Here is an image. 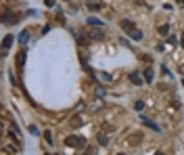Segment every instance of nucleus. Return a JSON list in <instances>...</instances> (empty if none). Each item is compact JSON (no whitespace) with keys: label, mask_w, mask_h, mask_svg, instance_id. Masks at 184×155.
Masks as SVG:
<instances>
[{"label":"nucleus","mask_w":184,"mask_h":155,"mask_svg":"<svg viewBox=\"0 0 184 155\" xmlns=\"http://www.w3.org/2000/svg\"><path fill=\"white\" fill-rule=\"evenodd\" d=\"M119 28L121 29H123V32H128V34H130V32H134V23H132V21H130V19H121V21H119Z\"/></svg>","instance_id":"nucleus-3"},{"label":"nucleus","mask_w":184,"mask_h":155,"mask_svg":"<svg viewBox=\"0 0 184 155\" xmlns=\"http://www.w3.org/2000/svg\"><path fill=\"white\" fill-rule=\"evenodd\" d=\"M90 38H92V40H100V38H103V32H100V29H92Z\"/></svg>","instance_id":"nucleus-13"},{"label":"nucleus","mask_w":184,"mask_h":155,"mask_svg":"<svg viewBox=\"0 0 184 155\" xmlns=\"http://www.w3.org/2000/svg\"><path fill=\"white\" fill-rule=\"evenodd\" d=\"M157 32H159L161 36H167V34H170V25H167V23H165V25H159V29H157Z\"/></svg>","instance_id":"nucleus-16"},{"label":"nucleus","mask_w":184,"mask_h":155,"mask_svg":"<svg viewBox=\"0 0 184 155\" xmlns=\"http://www.w3.org/2000/svg\"><path fill=\"white\" fill-rule=\"evenodd\" d=\"M96 97H105V88H96Z\"/></svg>","instance_id":"nucleus-20"},{"label":"nucleus","mask_w":184,"mask_h":155,"mask_svg":"<svg viewBox=\"0 0 184 155\" xmlns=\"http://www.w3.org/2000/svg\"><path fill=\"white\" fill-rule=\"evenodd\" d=\"M130 80H132V84L134 86H142V78H140V73H132V76H130Z\"/></svg>","instance_id":"nucleus-9"},{"label":"nucleus","mask_w":184,"mask_h":155,"mask_svg":"<svg viewBox=\"0 0 184 155\" xmlns=\"http://www.w3.org/2000/svg\"><path fill=\"white\" fill-rule=\"evenodd\" d=\"M153 78H155V73H153V69H144V80H147V82H153Z\"/></svg>","instance_id":"nucleus-14"},{"label":"nucleus","mask_w":184,"mask_h":155,"mask_svg":"<svg viewBox=\"0 0 184 155\" xmlns=\"http://www.w3.org/2000/svg\"><path fill=\"white\" fill-rule=\"evenodd\" d=\"M136 2H138V4H144V0H136Z\"/></svg>","instance_id":"nucleus-24"},{"label":"nucleus","mask_w":184,"mask_h":155,"mask_svg":"<svg viewBox=\"0 0 184 155\" xmlns=\"http://www.w3.org/2000/svg\"><path fill=\"white\" fill-rule=\"evenodd\" d=\"M65 147L84 149L86 147V138H84V136H78V134H69V136H65Z\"/></svg>","instance_id":"nucleus-1"},{"label":"nucleus","mask_w":184,"mask_h":155,"mask_svg":"<svg viewBox=\"0 0 184 155\" xmlns=\"http://www.w3.org/2000/svg\"><path fill=\"white\" fill-rule=\"evenodd\" d=\"M130 38L138 42V40H142V32H140V29H134V32H130Z\"/></svg>","instance_id":"nucleus-12"},{"label":"nucleus","mask_w":184,"mask_h":155,"mask_svg":"<svg viewBox=\"0 0 184 155\" xmlns=\"http://www.w3.org/2000/svg\"><path fill=\"white\" fill-rule=\"evenodd\" d=\"M27 40H29V32H27V29H23L21 34H19V42L25 46V44H27Z\"/></svg>","instance_id":"nucleus-10"},{"label":"nucleus","mask_w":184,"mask_h":155,"mask_svg":"<svg viewBox=\"0 0 184 155\" xmlns=\"http://www.w3.org/2000/svg\"><path fill=\"white\" fill-rule=\"evenodd\" d=\"M44 141L48 142V147L52 145V134H50V130H46V132H44Z\"/></svg>","instance_id":"nucleus-17"},{"label":"nucleus","mask_w":184,"mask_h":155,"mask_svg":"<svg viewBox=\"0 0 184 155\" xmlns=\"http://www.w3.org/2000/svg\"><path fill=\"white\" fill-rule=\"evenodd\" d=\"M178 4H180V7H184V0H176Z\"/></svg>","instance_id":"nucleus-23"},{"label":"nucleus","mask_w":184,"mask_h":155,"mask_svg":"<svg viewBox=\"0 0 184 155\" xmlns=\"http://www.w3.org/2000/svg\"><path fill=\"white\" fill-rule=\"evenodd\" d=\"M96 138H99V145H100V147H107V145H109V136H107L105 132H100Z\"/></svg>","instance_id":"nucleus-8"},{"label":"nucleus","mask_w":184,"mask_h":155,"mask_svg":"<svg viewBox=\"0 0 184 155\" xmlns=\"http://www.w3.org/2000/svg\"><path fill=\"white\" fill-rule=\"evenodd\" d=\"M13 42H15V36H11V34H8V36H4V38H2V48L7 50V48H8V46H11Z\"/></svg>","instance_id":"nucleus-6"},{"label":"nucleus","mask_w":184,"mask_h":155,"mask_svg":"<svg viewBox=\"0 0 184 155\" xmlns=\"http://www.w3.org/2000/svg\"><path fill=\"white\" fill-rule=\"evenodd\" d=\"M88 25H92V28H105V23L100 21V19H96V17H90V19H88Z\"/></svg>","instance_id":"nucleus-7"},{"label":"nucleus","mask_w":184,"mask_h":155,"mask_svg":"<svg viewBox=\"0 0 184 155\" xmlns=\"http://www.w3.org/2000/svg\"><path fill=\"white\" fill-rule=\"evenodd\" d=\"M180 44H182V46H184V34L180 36Z\"/></svg>","instance_id":"nucleus-22"},{"label":"nucleus","mask_w":184,"mask_h":155,"mask_svg":"<svg viewBox=\"0 0 184 155\" xmlns=\"http://www.w3.org/2000/svg\"><path fill=\"white\" fill-rule=\"evenodd\" d=\"M99 76L103 78V82H111V73H107V71H100Z\"/></svg>","instance_id":"nucleus-18"},{"label":"nucleus","mask_w":184,"mask_h":155,"mask_svg":"<svg viewBox=\"0 0 184 155\" xmlns=\"http://www.w3.org/2000/svg\"><path fill=\"white\" fill-rule=\"evenodd\" d=\"M69 124H71V128H78V126H82V115H73Z\"/></svg>","instance_id":"nucleus-11"},{"label":"nucleus","mask_w":184,"mask_h":155,"mask_svg":"<svg viewBox=\"0 0 184 155\" xmlns=\"http://www.w3.org/2000/svg\"><path fill=\"white\" fill-rule=\"evenodd\" d=\"M140 122L144 124V126H149L151 130H155V132H161V128L157 126V124H155L153 120H149V118H144V115H140Z\"/></svg>","instance_id":"nucleus-2"},{"label":"nucleus","mask_w":184,"mask_h":155,"mask_svg":"<svg viewBox=\"0 0 184 155\" xmlns=\"http://www.w3.org/2000/svg\"><path fill=\"white\" fill-rule=\"evenodd\" d=\"M134 109H136V111H142V109H144V103H142V101H136V103H134Z\"/></svg>","instance_id":"nucleus-19"},{"label":"nucleus","mask_w":184,"mask_h":155,"mask_svg":"<svg viewBox=\"0 0 184 155\" xmlns=\"http://www.w3.org/2000/svg\"><path fill=\"white\" fill-rule=\"evenodd\" d=\"M86 7L90 8V11H96V8H99V2H96V0H86Z\"/></svg>","instance_id":"nucleus-15"},{"label":"nucleus","mask_w":184,"mask_h":155,"mask_svg":"<svg viewBox=\"0 0 184 155\" xmlns=\"http://www.w3.org/2000/svg\"><path fill=\"white\" fill-rule=\"evenodd\" d=\"M140 141H142V132H136V134H132V136L128 138V142H130L132 147H136V145H140Z\"/></svg>","instance_id":"nucleus-4"},{"label":"nucleus","mask_w":184,"mask_h":155,"mask_svg":"<svg viewBox=\"0 0 184 155\" xmlns=\"http://www.w3.org/2000/svg\"><path fill=\"white\" fill-rule=\"evenodd\" d=\"M44 4L46 7H55V0H44Z\"/></svg>","instance_id":"nucleus-21"},{"label":"nucleus","mask_w":184,"mask_h":155,"mask_svg":"<svg viewBox=\"0 0 184 155\" xmlns=\"http://www.w3.org/2000/svg\"><path fill=\"white\" fill-rule=\"evenodd\" d=\"M25 55H27L25 48H23L21 52H17V67H19V69H23V65H25Z\"/></svg>","instance_id":"nucleus-5"}]
</instances>
